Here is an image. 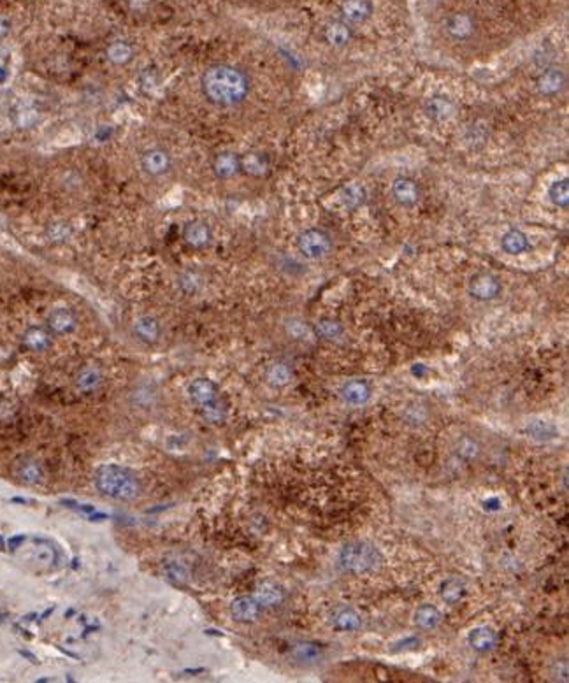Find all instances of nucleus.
<instances>
[{"label":"nucleus","instance_id":"f257e3e1","mask_svg":"<svg viewBox=\"0 0 569 683\" xmlns=\"http://www.w3.org/2000/svg\"><path fill=\"white\" fill-rule=\"evenodd\" d=\"M249 78L245 71L228 64H214L200 76V90L206 100L218 107H234L248 97Z\"/></svg>","mask_w":569,"mask_h":683},{"label":"nucleus","instance_id":"f03ea898","mask_svg":"<svg viewBox=\"0 0 569 683\" xmlns=\"http://www.w3.org/2000/svg\"><path fill=\"white\" fill-rule=\"evenodd\" d=\"M95 485L104 495L116 501H134L139 494L137 478L114 464H106L97 469Z\"/></svg>","mask_w":569,"mask_h":683},{"label":"nucleus","instance_id":"7ed1b4c3","mask_svg":"<svg viewBox=\"0 0 569 683\" xmlns=\"http://www.w3.org/2000/svg\"><path fill=\"white\" fill-rule=\"evenodd\" d=\"M383 563L380 550L367 541H352L346 543L338 553L339 570L352 574H366L376 571Z\"/></svg>","mask_w":569,"mask_h":683},{"label":"nucleus","instance_id":"20e7f679","mask_svg":"<svg viewBox=\"0 0 569 683\" xmlns=\"http://www.w3.org/2000/svg\"><path fill=\"white\" fill-rule=\"evenodd\" d=\"M296 246L304 258L318 260L324 258V256H327L332 251L334 242H332V237L329 235L327 230L318 227H310L299 232V235L296 239Z\"/></svg>","mask_w":569,"mask_h":683},{"label":"nucleus","instance_id":"39448f33","mask_svg":"<svg viewBox=\"0 0 569 683\" xmlns=\"http://www.w3.org/2000/svg\"><path fill=\"white\" fill-rule=\"evenodd\" d=\"M502 283L495 275L484 270V272H477L471 276L469 283H467V294L473 297L474 301L480 303H488L501 296Z\"/></svg>","mask_w":569,"mask_h":683},{"label":"nucleus","instance_id":"423d86ee","mask_svg":"<svg viewBox=\"0 0 569 683\" xmlns=\"http://www.w3.org/2000/svg\"><path fill=\"white\" fill-rule=\"evenodd\" d=\"M443 30H445L446 37L457 43H466L471 37L477 34V20L473 15L466 11L452 13L443 22Z\"/></svg>","mask_w":569,"mask_h":683},{"label":"nucleus","instance_id":"0eeeda50","mask_svg":"<svg viewBox=\"0 0 569 683\" xmlns=\"http://www.w3.org/2000/svg\"><path fill=\"white\" fill-rule=\"evenodd\" d=\"M211 171L218 179H232L241 174V155L231 150L220 151L211 160Z\"/></svg>","mask_w":569,"mask_h":683},{"label":"nucleus","instance_id":"6e6552de","mask_svg":"<svg viewBox=\"0 0 569 683\" xmlns=\"http://www.w3.org/2000/svg\"><path fill=\"white\" fill-rule=\"evenodd\" d=\"M171 155L162 148H150L141 155L142 171L150 176H164L171 171Z\"/></svg>","mask_w":569,"mask_h":683},{"label":"nucleus","instance_id":"1a4fd4ad","mask_svg":"<svg viewBox=\"0 0 569 683\" xmlns=\"http://www.w3.org/2000/svg\"><path fill=\"white\" fill-rule=\"evenodd\" d=\"M392 197L399 206L415 207L420 200V188L415 179L399 176L392 183Z\"/></svg>","mask_w":569,"mask_h":683},{"label":"nucleus","instance_id":"9d476101","mask_svg":"<svg viewBox=\"0 0 569 683\" xmlns=\"http://www.w3.org/2000/svg\"><path fill=\"white\" fill-rule=\"evenodd\" d=\"M374 6L371 0H343L339 6V13L343 16V22L348 25L364 23L373 16Z\"/></svg>","mask_w":569,"mask_h":683},{"label":"nucleus","instance_id":"9b49d317","mask_svg":"<svg viewBox=\"0 0 569 683\" xmlns=\"http://www.w3.org/2000/svg\"><path fill=\"white\" fill-rule=\"evenodd\" d=\"M213 239V230H211L210 223L203 220H192L183 227V241L186 246L193 249H203Z\"/></svg>","mask_w":569,"mask_h":683},{"label":"nucleus","instance_id":"f8f14e48","mask_svg":"<svg viewBox=\"0 0 569 683\" xmlns=\"http://www.w3.org/2000/svg\"><path fill=\"white\" fill-rule=\"evenodd\" d=\"M565 85H568V78H565V72L561 71V69H547L536 79L537 93L543 97L558 95L561 92H564Z\"/></svg>","mask_w":569,"mask_h":683},{"label":"nucleus","instance_id":"ddd939ff","mask_svg":"<svg viewBox=\"0 0 569 683\" xmlns=\"http://www.w3.org/2000/svg\"><path fill=\"white\" fill-rule=\"evenodd\" d=\"M262 613V606L255 598H238L231 602V615L235 622L249 623L255 622Z\"/></svg>","mask_w":569,"mask_h":683},{"label":"nucleus","instance_id":"4468645a","mask_svg":"<svg viewBox=\"0 0 569 683\" xmlns=\"http://www.w3.org/2000/svg\"><path fill=\"white\" fill-rule=\"evenodd\" d=\"M270 172V162L267 155L260 151H248L241 155V174L252 176V178H266Z\"/></svg>","mask_w":569,"mask_h":683},{"label":"nucleus","instance_id":"2eb2a0df","mask_svg":"<svg viewBox=\"0 0 569 683\" xmlns=\"http://www.w3.org/2000/svg\"><path fill=\"white\" fill-rule=\"evenodd\" d=\"M425 113L431 120L443 123L455 116V104L448 97L434 95L425 102Z\"/></svg>","mask_w":569,"mask_h":683},{"label":"nucleus","instance_id":"dca6fc26","mask_svg":"<svg viewBox=\"0 0 569 683\" xmlns=\"http://www.w3.org/2000/svg\"><path fill=\"white\" fill-rule=\"evenodd\" d=\"M467 644L474 651L485 654V651H491L492 648H495V644H498V634L491 627H474V629H471L467 633Z\"/></svg>","mask_w":569,"mask_h":683},{"label":"nucleus","instance_id":"f3484780","mask_svg":"<svg viewBox=\"0 0 569 683\" xmlns=\"http://www.w3.org/2000/svg\"><path fill=\"white\" fill-rule=\"evenodd\" d=\"M501 248L502 251L508 253V255H523L526 251H529L530 241L523 230H519V228H509L508 232L502 234Z\"/></svg>","mask_w":569,"mask_h":683},{"label":"nucleus","instance_id":"a211bd4d","mask_svg":"<svg viewBox=\"0 0 569 683\" xmlns=\"http://www.w3.org/2000/svg\"><path fill=\"white\" fill-rule=\"evenodd\" d=\"M324 39L329 46L332 48H345L346 44L352 41V29L346 22L338 20V22H331L325 25L324 29Z\"/></svg>","mask_w":569,"mask_h":683},{"label":"nucleus","instance_id":"6ab92c4d","mask_svg":"<svg viewBox=\"0 0 569 683\" xmlns=\"http://www.w3.org/2000/svg\"><path fill=\"white\" fill-rule=\"evenodd\" d=\"M341 397L346 404L350 406H362L369 401L371 388L366 381L362 380H352L345 383L341 388Z\"/></svg>","mask_w":569,"mask_h":683},{"label":"nucleus","instance_id":"aec40b11","mask_svg":"<svg viewBox=\"0 0 569 683\" xmlns=\"http://www.w3.org/2000/svg\"><path fill=\"white\" fill-rule=\"evenodd\" d=\"M331 626L332 629L341 630V633H352V630L360 629L362 619L353 608H339L331 616Z\"/></svg>","mask_w":569,"mask_h":683},{"label":"nucleus","instance_id":"412c9836","mask_svg":"<svg viewBox=\"0 0 569 683\" xmlns=\"http://www.w3.org/2000/svg\"><path fill=\"white\" fill-rule=\"evenodd\" d=\"M188 395H190V399H192V401L199 406H206V404H210V402L217 401L218 399L217 397V387H214V383L210 380H204V378L192 381V383L188 385Z\"/></svg>","mask_w":569,"mask_h":683},{"label":"nucleus","instance_id":"4be33fe9","mask_svg":"<svg viewBox=\"0 0 569 683\" xmlns=\"http://www.w3.org/2000/svg\"><path fill=\"white\" fill-rule=\"evenodd\" d=\"M46 325H48V329L53 332V334L64 336V334H69V332L74 331L76 317H74V313H72V311L60 308V310H55L53 313L48 317Z\"/></svg>","mask_w":569,"mask_h":683},{"label":"nucleus","instance_id":"5701e85b","mask_svg":"<svg viewBox=\"0 0 569 683\" xmlns=\"http://www.w3.org/2000/svg\"><path fill=\"white\" fill-rule=\"evenodd\" d=\"M283 591L274 581H262L259 585V588H256L255 599L260 602L262 608H276V606H280L283 602Z\"/></svg>","mask_w":569,"mask_h":683},{"label":"nucleus","instance_id":"b1692460","mask_svg":"<svg viewBox=\"0 0 569 683\" xmlns=\"http://www.w3.org/2000/svg\"><path fill=\"white\" fill-rule=\"evenodd\" d=\"M292 657L301 664H318L324 657V650L318 644L310 643V641H303V643L294 644Z\"/></svg>","mask_w":569,"mask_h":683},{"label":"nucleus","instance_id":"393cba45","mask_svg":"<svg viewBox=\"0 0 569 683\" xmlns=\"http://www.w3.org/2000/svg\"><path fill=\"white\" fill-rule=\"evenodd\" d=\"M413 622L420 629H434L441 622V612L432 605H422L413 613Z\"/></svg>","mask_w":569,"mask_h":683},{"label":"nucleus","instance_id":"a878e982","mask_svg":"<svg viewBox=\"0 0 569 683\" xmlns=\"http://www.w3.org/2000/svg\"><path fill=\"white\" fill-rule=\"evenodd\" d=\"M134 334L144 343H155L160 338V324L153 317H142L134 324Z\"/></svg>","mask_w":569,"mask_h":683},{"label":"nucleus","instance_id":"bb28decb","mask_svg":"<svg viewBox=\"0 0 569 683\" xmlns=\"http://www.w3.org/2000/svg\"><path fill=\"white\" fill-rule=\"evenodd\" d=\"M106 57L111 64L114 65H125L132 60L134 57V48L125 41H114L107 46Z\"/></svg>","mask_w":569,"mask_h":683},{"label":"nucleus","instance_id":"cd10ccee","mask_svg":"<svg viewBox=\"0 0 569 683\" xmlns=\"http://www.w3.org/2000/svg\"><path fill=\"white\" fill-rule=\"evenodd\" d=\"M439 594H441L443 601L448 602V605H455L459 602L460 599L464 598L466 594V584H464L460 578H448V580L443 581L441 588H439Z\"/></svg>","mask_w":569,"mask_h":683},{"label":"nucleus","instance_id":"c85d7f7f","mask_svg":"<svg viewBox=\"0 0 569 683\" xmlns=\"http://www.w3.org/2000/svg\"><path fill=\"white\" fill-rule=\"evenodd\" d=\"M548 199L554 206L565 209L569 206V179L562 178L551 183L548 188Z\"/></svg>","mask_w":569,"mask_h":683},{"label":"nucleus","instance_id":"c756f323","mask_svg":"<svg viewBox=\"0 0 569 683\" xmlns=\"http://www.w3.org/2000/svg\"><path fill=\"white\" fill-rule=\"evenodd\" d=\"M526 434L529 436L530 439L548 441V439L557 438L558 431L554 424H548V422H541V420H534V422H530V424H527Z\"/></svg>","mask_w":569,"mask_h":683},{"label":"nucleus","instance_id":"7c9ffc66","mask_svg":"<svg viewBox=\"0 0 569 683\" xmlns=\"http://www.w3.org/2000/svg\"><path fill=\"white\" fill-rule=\"evenodd\" d=\"M16 474L27 485H37L43 480V471H41L39 464L34 460H22L16 467Z\"/></svg>","mask_w":569,"mask_h":683},{"label":"nucleus","instance_id":"2f4dec72","mask_svg":"<svg viewBox=\"0 0 569 683\" xmlns=\"http://www.w3.org/2000/svg\"><path fill=\"white\" fill-rule=\"evenodd\" d=\"M100 383V371L97 367L88 366L83 367L76 376V387L81 392H92L99 387Z\"/></svg>","mask_w":569,"mask_h":683},{"label":"nucleus","instance_id":"473e14b6","mask_svg":"<svg viewBox=\"0 0 569 683\" xmlns=\"http://www.w3.org/2000/svg\"><path fill=\"white\" fill-rule=\"evenodd\" d=\"M343 332H345L343 325L336 320H329V318L327 320H320L313 327V334L317 338L327 339V341H336V339L341 338Z\"/></svg>","mask_w":569,"mask_h":683},{"label":"nucleus","instance_id":"72a5a7b5","mask_svg":"<svg viewBox=\"0 0 569 683\" xmlns=\"http://www.w3.org/2000/svg\"><path fill=\"white\" fill-rule=\"evenodd\" d=\"M23 343H25L27 348H30L32 352H44V350L50 346V336H48V332L44 331V329L32 327L25 332Z\"/></svg>","mask_w":569,"mask_h":683},{"label":"nucleus","instance_id":"f704fd0d","mask_svg":"<svg viewBox=\"0 0 569 683\" xmlns=\"http://www.w3.org/2000/svg\"><path fill=\"white\" fill-rule=\"evenodd\" d=\"M266 378L270 387H284V385H289L290 380H292V371H290V367L287 364H274V366H270L267 369Z\"/></svg>","mask_w":569,"mask_h":683},{"label":"nucleus","instance_id":"c9c22d12","mask_svg":"<svg viewBox=\"0 0 569 683\" xmlns=\"http://www.w3.org/2000/svg\"><path fill=\"white\" fill-rule=\"evenodd\" d=\"M164 574L167 577V580L174 581V584H185L188 581L190 573L185 566H181L179 563H169L164 566Z\"/></svg>","mask_w":569,"mask_h":683},{"label":"nucleus","instance_id":"e433bc0d","mask_svg":"<svg viewBox=\"0 0 569 683\" xmlns=\"http://www.w3.org/2000/svg\"><path fill=\"white\" fill-rule=\"evenodd\" d=\"M457 453H459L462 459H477L480 455V445L478 441L471 438H464L460 439L459 445H457Z\"/></svg>","mask_w":569,"mask_h":683},{"label":"nucleus","instance_id":"4c0bfd02","mask_svg":"<svg viewBox=\"0 0 569 683\" xmlns=\"http://www.w3.org/2000/svg\"><path fill=\"white\" fill-rule=\"evenodd\" d=\"M46 232L51 237V241H64V239H67L71 235V227L67 223H64V221H55V223H51L48 227Z\"/></svg>","mask_w":569,"mask_h":683},{"label":"nucleus","instance_id":"58836bf2","mask_svg":"<svg viewBox=\"0 0 569 683\" xmlns=\"http://www.w3.org/2000/svg\"><path fill=\"white\" fill-rule=\"evenodd\" d=\"M203 408H204L203 409L204 418H206L207 422H214V424L221 422V418H224V408H221V404L218 402V399L217 401L210 402V404L203 406Z\"/></svg>","mask_w":569,"mask_h":683},{"label":"nucleus","instance_id":"ea45409f","mask_svg":"<svg viewBox=\"0 0 569 683\" xmlns=\"http://www.w3.org/2000/svg\"><path fill=\"white\" fill-rule=\"evenodd\" d=\"M287 331H289V334L296 339H304L308 336V332H310L306 325H304L301 320H290L289 324H287Z\"/></svg>","mask_w":569,"mask_h":683},{"label":"nucleus","instance_id":"a19ab883","mask_svg":"<svg viewBox=\"0 0 569 683\" xmlns=\"http://www.w3.org/2000/svg\"><path fill=\"white\" fill-rule=\"evenodd\" d=\"M25 539H27V536H23V534H18V536L11 537V539H9V549H11V550H18V546Z\"/></svg>","mask_w":569,"mask_h":683},{"label":"nucleus","instance_id":"79ce46f5","mask_svg":"<svg viewBox=\"0 0 569 683\" xmlns=\"http://www.w3.org/2000/svg\"><path fill=\"white\" fill-rule=\"evenodd\" d=\"M106 518H107L106 513H95V511H93L92 515H88V520H92V522H99V520H106Z\"/></svg>","mask_w":569,"mask_h":683},{"label":"nucleus","instance_id":"37998d69","mask_svg":"<svg viewBox=\"0 0 569 683\" xmlns=\"http://www.w3.org/2000/svg\"><path fill=\"white\" fill-rule=\"evenodd\" d=\"M53 612H55V606H53V608H50V609H48V612H46V613H44V615H43V616H41V620H44V619H46V616H50V615H51V613H53Z\"/></svg>","mask_w":569,"mask_h":683},{"label":"nucleus","instance_id":"c03bdc74","mask_svg":"<svg viewBox=\"0 0 569 683\" xmlns=\"http://www.w3.org/2000/svg\"><path fill=\"white\" fill-rule=\"evenodd\" d=\"M4 549V539H2V536H0V550Z\"/></svg>","mask_w":569,"mask_h":683}]
</instances>
